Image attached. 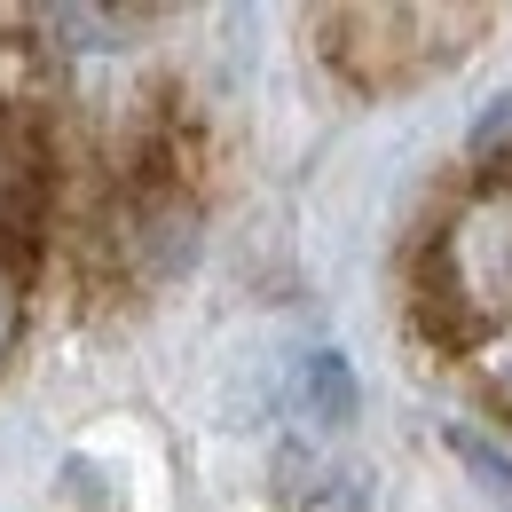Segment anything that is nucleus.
<instances>
[{
  "mask_svg": "<svg viewBox=\"0 0 512 512\" xmlns=\"http://www.w3.org/2000/svg\"><path fill=\"white\" fill-rule=\"evenodd\" d=\"M71 229V142L64 71L40 40V16L0 8V371L32 339L48 260Z\"/></svg>",
  "mask_w": 512,
  "mask_h": 512,
  "instance_id": "nucleus-1",
  "label": "nucleus"
},
{
  "mask_svg": "<svg viewBox=\"0 0 512 512\" xmlns=\"http://www.w3.org/2000/svg\"><path fill=\"white\" fill-rule=\"evenodd\" d=\"M308 512H363V489H355V481H339V489H323Z\"/></svg>",
  "mask_w": 512,
  "mask_h": 512,
  "instance_id": "nucleus-2",
  "label": "nucleus"
}]
</instances>
